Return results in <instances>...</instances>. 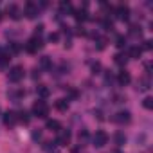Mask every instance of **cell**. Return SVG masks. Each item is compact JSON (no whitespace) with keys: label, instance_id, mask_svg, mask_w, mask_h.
Listing matches in <instances>:
<instances>
[{"label":"cell","instance_id":"obj_21","mask_svg":"<svg viewBox=\"0 0 153 153\" xmlns=\"http://www.w3.org/2000/svg\"><path fill=\"white\" fill-rule=\"evenodd\" d=\"M18 121H20V123H24V124H29L31 117H29V114H27V112H20V114H18Z\"/></svg>","mask_w":153,"mask_h":153},{"label":"cell","instance_id":"obj_7","mask_svg":"<svg viewBox=\"0 0 153 153\" xmlns=\"http://www.w3.org/2000/svg\"><path fill=\"white\" fill-rule=\"evenodd\" d=\"M70 139H72V133H70V130H59L58 131V139H56V142L59 144V146H67L68 142H70Z\"/></svg>","mask_w":153,"mask_h":153},{"label":"cell","instance_id":"obj_27","mask_svg":"<svg viewBox=\"0 0 153 153\" xmlns=\"http://www.w3.org/2000/svg\"><path fill=\"white\" fill-rule=\"evenodd\" d=\"M148 88H149V79L144 78V79L140 81V90H148Z\"/></svg>","mask_w":153,"mask_h":153},{"label":"cell","instance_id":"obj_11","mask_svg":"<svg viewBox=\"0 0 153 153\" xmlns=\"http://www.w3.org/2000/svg\"><path fill=\"white\" fill-rule=\"evenodd\" d=\"M117 81H119V85H121V87L128 85V83L131 81V76H130V72H126V70H121V72L117 74Z\"/></svg>","mask_w":153,"mask_h":153},{"label":"cell","instance_id":"obj_24","mask_svg":"<svg viewBox=\"0 0 153 153\" xmlns=\"http://www.w3.org/2000/svg\"><path fill=\"white\" fill-rule=\"evenodd\" d=\"M115 45H117L119 49H123V47L126 45V38H124V36H117V38H115Z\"/></svg>","mask_w":153,"mask_h":153},{"label":"cell","instance_id":"obj_30","mask_svg":"<svg viewBox=\"0 0 153 153\" xmlns=\"http://www.w3.org/2000/svg\"><path fill=\"white\" fill-rule=\"evenodd\" d=\"M36 78H40V68H34L33 70V79H36Z\"/></svg>","mask_w":153,"mask_h":153},{"label":"cell","instance_id":"obj_28","mask_svg":"<svg viewBox=\"0 0 153 153\" xmlns=\"http://www.w3.org/2000/svg\"><path fill=\"white\" fill-rule=\"evenodd\" d=\"M49 40H51V42H58V40H59V34H58V33H51V34H49Z\"/></svg>","mask_w":153,"mask_h":153},{"label":"cell","instance_id":"obj_26","mask_svg":"<svg viewBox=\"0 0 153 153\" xmlns=\"http://www.w3.org/2000/svg\"><path fill=\"white\" fill-rule=\"evenodd\" d=\"M105 47H106V38H99V40H97V49L103 51Z\"/></svg>","mask_w":153,"mask_h":153},{"label":"cell","instance_id":"obj_1","mask_svg":"<svg viewBox=\"0 0 153 153\" xmlns=\"http://www.w3.org/2000/svg\"><path fill=\"white\" fill-rule=\"evenodd\" d=\"M33 115H36L40 119H45L49 115V105L45 101H36L33 105Z\"/></svg>","mask_w":153,"mask_h":153},{"label":"cell","instance_id":"obj_4","mask_svg":"<svg viewBox=\"0 0 153 153\" xmlns=\"http://www.w3.org/2000/svg\"><path fill=\"white\" fill-rule=\"evenodd\" d=\"M42 47H43V42H42V38H40V36H36V34H34V36L27 42V45H25L27 52H38Z\"/></svg>","mask_w":153,"mask_h":153},{"label":"cell","instance_id":"obj_6","mask_svg":"<svg viewBox=\"0 0 153 153\" xmlns=\"http://www.w3.org/2000/svg\"><path fill=\"white\" fill-rule=\"evenodd\" d=\"M112 121L117 123V124H126V123L131 121V114H130L128 110H121V112H117V114L112 117Z\"/></svg>","mask_w":153,"mask_h":153},{"label":"cell","instance_id":"obj_23","mask_svg":"<svg viewBox=\"0 0 153 153\" xmlns=\"http://www.w3.org/2000/svg\"><path fill=\"white\" fill-rule=\"evenodd\" d=\"M142 106H144L146 110H151V108H153V97H149V96H148V97H144Z\"/></svg>","mask_w":153,"mask_h":153},{"label":"cell","instance_id":"obj_19","mask_svg":"<svg viewBox=\"0 0 153 153\" xmlns=\"http://www.w3.org/2000/svg\"><path fill=\"white\" fill-rule=\"evenodd\" d=\"M78 139H79V144H87V142H88V139H90V135H88V131H87V130H81Z\"/></svg>","mask_w":153,"mask_h":153},{"label":"cell","instance_id":"obj_32","mask_svg":"<svg viewBox=\"0 0 153 153\" xmlns=\"http://www.w3.org/2000/svg\"><path fill=\"white\" fill-rule=\"evenodd\" d=\"M0 20H2V13H0Z\"/></svg>","mask_w":153,"mask_h":153},{"label":"cell","instance_id":"obj_18","mask_svg":"<svg viewBox=\"0 0 153 153\" xmlns=\"http://www.w3.org/2000/svg\"><path fill=\"white\" fill-rule=\"evenodd\" d=\"M56 108L61 110V112L68 110V99H58V101H56Z\"/></svg>","mask_w":153,"mask_h":153},{"label":"cell","instance_id":"obj_31","mask_svg":"<svg viewBox=\"0 0 153 153\" xmlns=\"http://www.w3.org/2000/svg\"><path fill=\"white\" fill-rule=\"evenodd\" d=\"M40 135H42L40 131H33V139H40Z\"/></svg>","mask_w":153,"mask_h":153},{"label":"cell","instance_id":"obj_20","mask_svg":"<svg viewBox=\"0 0 153 153\" xmlns=\"http://www.w3.org/2000/svg\"><path fill=\"white\" fill-rule=\"evenodd\" d=\"M126 61H128V56L126 54H115V63L117 65H126Z\"/></svg>","mask_w":153,"mask_h":153},{"label":"cell","instance_id":"obj_12","mask_svg":"<svg viewBox=\"0 0 153 153\" xmlns=\"http://www.w3.org/2000/svg\"><path fill=\"white\" fill-rule=\"evenodd\" d=\"M36 94L43 99V97H49V94H51V88L47 87V85H38L36 87Z\"/></svg>","mask_w":153,"mask_h":153},{"label":"cell","instance_id":"obj_10","mask_svg":"<svg viewBox=\"0 0 153 153\" xmlns=\"http://www.w3.org/2000/svg\"><path fill=\"white\" fill-rule=\"evenodd\" d=\"M7 15H9L13 20H18V18L22 16V11H20V7H18L16 4H9V6H7Z\"/></svg>","mask_w":153,"mask_h":153},{"label":"cell","instance_id":"obj_2","mask_svg":"<svg viewBox=\"0 0 153 153\" xmlns=\"http://www.w3.org/2000/svg\"><path fill=\"white\" fill-rule=\"evenodd\" d=\"M106 144H108V133L103 131V130H97V131L92 135V146L103 148V146H106Z\"/></svg>","mask_w":153,"mask_h":153},{"label":"cell","instance_id":"obj_17","mask_svg":"<svg viewBox=\"0 0 153 153\" xmlns=\"http://www.w3.org/2000/svg\"><path fill=\"white\" fill-rule=\"evenodd\" d=\"M74 18L78 20V22H85V20L88 18V15H87V11H85V9H78V11L74 13Z\"/></svg>","mask_w":153,"mask_h":153},{"label":"cell","instance_id":"obj_14","mask_svg":"<svg viewBox=\"0 0 153 153\" xmlns=\"http://www.w3.org/2000/svg\"><path fill=\"white\" fill-rule=\"evenodd\" d=\"M140 54H142L140 47H137V45H135V47H131V49L128 51V54H126V56H128V58H133V59H139V58H140Z\"/></svg>","mask_w":153,"mask_h":153},{"label":"cell","instance_id":"obj_9","mask_svg":"<svg viewBox=\"0 0 153 153\" xmlns=\"http://www.w3.org/2000/svg\"><path fill=\"white\" fill-rule=\"evenodd\" d=\"M16 121H18V114H16V112L9 110V112L4 114V124H6V126H15Z\"/></svg>","mask_w":153,"mask_h":153},{"label":"cell","instance_id":"obj_22","mask_svg":"<svg viewBox=\"0 0 153 153\" xmlns=\"http://www.w3.org/2000/svg\"><path fill=\"white\" fill-rule=\"evenodd\" d=\"M9 54H6V52H0V67H6L7 63H9Z\"/></svg>","mask_w":153,"mask_h":153},{"label":"cell","instance_id":"obj_25","mask_svg":"<svg viewBox=\"0 0 153 153\" xmlns=\"http://www.w3.org/2000/svg\"><path fill=\"white\" fill-rule=\"evenodd\" d=\"M151 49H153V42H151V40H146L144 45L140 47V51H151Z\"/></svg>","mask_w":153,"mask_h":153},{"label":"cell","instance_id":"obj_15","mask_svg":"<svg viewBox=\"0 0 153 153\" xmlns=\"http://www.w3.org/2000/svg\"><path fill=\"white\" fill-rule=\"evenodd\" d=\"M59 13L61 15H70L72 13V4L70 2H61L59 4Z\"/></svg>","mask_w":153,"mask_h":153},{"label":"cell","instance_id":"obj_16","mask_svg":"<svg viewBox=\"0 0 153 153\" xmlns=\"http://www.w3.org/2000/svg\"><path fill=\"white\" fill-rule=\"evenodd\" d=\"M52 67V61H51V58L49 56H42L40 58V68H45V70H49Z\"/></svg>","mask_w":153,"mask_h":153},{"label":"cell","instance_id":"obj_8","mask_svg":"<svg viewBox=\"0 0 153 153\" xmlns=\"http://www.w3.org/2000/svg\"><path fill=\"white\" fill-rule=\"evenodd\" d=\"M115 18L117 20H121V22H124V20H128L130 18V7L128 6H117L115 7Z\"/></svg>","mask_w":153,"mask_h":153},{"label":"cell","instance_id":"obj_13","mask_svg":"<svg viewBox=\"0 0 153 153\" xmlns=\"http://www.w3.org/2000/svg\"><path fill=\"white\" fill-rule=\"evenodd\" d=\"M47 130H51V131H59V130H61L59 121H56V119H49V121H47Z\"/></svg>","mask_w":153,"mask_h":153},{"label":"cell","instance_id":"obj_3","mask_svg":"<svg viewBox=\"0 0 153 153\" xmlns=\"http://www.w3.org/2000/svg\"><path fill=\"white\" fill-rule=\"evenodd\" d=\"M24 74H25L24 67L16 65V67H13V68L9 70V74H7V78H9V81H11V83H18L20 79H24Z\"/></svg>","mask_w":153,"mask_h":153},{"label":"cell","instance_id":"obj_5","mask_svg":"<svg viewBox=\"0 0 153 153\" xmlns=\"http://www.w3.org/2000/svg\"><path fill=\"white\" fill-rule=\"evenodd\" d=\"M38 13H40V9H38V4L36 2H31V0H29V2L24 6V15L27 18H36Z\"/></svg>","mask_w":153,"mask_h":153},{"label":"cell","instance_id":"obj_29","mask_svg":"<svg viewBox=\"0 0 153 153\" xmlns=\"http://www.w3.org/2000/svg\"><path fill=\"white\" fill-rule=\"evenodd\" d=\"M115 140H117V144H123V142H124L126 139L123 137V133H117V135H115Z\"/></svg>","mask_w":153,"mask_h":153}]
</instances>
